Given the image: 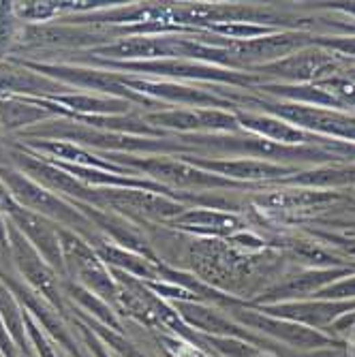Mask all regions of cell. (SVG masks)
<instances>
[{"mask_svg":"<svg viewBox=\"0 0 355 357\" xmlns=\"http://www.w3.org/2000/svg\"><path fill=\"white\" fill-rule=\"evenodd\" d=\"M0 180L5 182V186L11 192V197L15 199V204L20 208L41 214V216L58 222L60 227H64V229L69 227V231L82 236L86 242L94 240L96 236H101L96 231V227L86 218V214L75 204L62 199L60 195L41 186L39 182H35L26 174H22L20 169H15L13 165L0 167Z\"/></svg>","mask_w":355,"mask_h":357,"instance_id":"cell-1","label":"cell"},{"mask_svg":"<svg viewBox=\"0 0 355 357\" xmlns=\"http://www.w3.org/2000/svg\"><path fill=\"white\" fill-rule=\"evenodd\" d=\"M103 158H112V163L128 169V172H142L152 178L158 186L163 188H225L234 186L232 180H225L210 172H204L195 165H190L184 158H169V156H133V154H114L103 152Z\"/></svg>","mask_w":355,"mask_h":357,"instance_id":"cell-2","label":"cell"},{"mask_svg":"<svg viewBox=\"0 0 355 357\" xmlns=\"http://www.w3.org/2000/svg\"><path fill=\"white\" fill-rule=\"evenodd\" d=\"M60 246L64 270L80 287L88 289L96 298L118 300V284L114 282L107 266L82 236L60 227Z\"/></svg>","mask_w":355,"mask_h":357,"instance_id":"cell-3","label":"cell"},{"mask_svg":"<svg viewBox=\"0 0 355 357\" xmlns=\"http://www.w3.org/2000/svg\"><path fill=\"white\" fill-rule=\"evenodd\" d=\"M268 114L287 120L298 128L326 139H345L355 144V116L342 109L312 107L302 103H264Z\"/></svg>","mask_w":355,"mask_h":357,"instance_id":"cell-4","label":"cell"},{"mask_svg":"<svg viewBox=\"0 0 355 357\" xmlns=\"http://www.w3.org/2000/svg\"><path fill=\"white\" fill-rule=\"evenodd\" d=\"M9 255L20 272V276L26 280V284L39 294L43 300L54 304L56 308H62V294L58 284V274L45 259L35 250L24 234L9 220Z\"/></svg>","mask_w":355,"mask_h":357,"instance_id":"cell-5","label":"cell"},{"mask_svg":"<svg viewBox=\"0 0 355 357\" xmlns=\"http://www.w3.org/2000/svg\"><path fill=\"white\" fill-rule=\"evenodd\" d=\"M338 60L340 58L328 50L304 47L282 60L257 67V71H262L274 79H282L285 86L317 84L332 75H338Z\"/></svg>","mask_w":355,"mask_h":357,"instance_id":"cell-6","label":"cell"},{"mask_svg":"<svg viewBox=\"0 0 355 357\" xmlns=\"http://www.w3.org/2000/svg\"><path fill=\"white\" fill-rule=\"evenodd\" d=\"M312 43H315V37H310V35L280 30V32H276V35L244 41V43H234L232 41L227 47H225V52L229 54L232 60H238V62L272 64V62L292 56V54H296V52H300V50H304V47H308ZM264 64H259V67H264Z\"/></svg>","mask_w":355,"mask_h":357,"instance_id":"cell-7","label":"cell"},{"mask_svg":"<svg viewBox=\"0 0 355 357\" xmlns=\"http://www.w3.org/2000/svg\"><path fill=\"white\" fill-rule=\"evenodd\" d=\"M190 165H195L204 172H210L214 176H220L225 180H244V182H272V180H287L298 174L296 167L268 163V160L257 158H222V160H208V158H195V156H182Z\"/></svg>","mask_w":355,"mask_h":357,"instance_id":"cell-8","label":"cell"},{"mask_svg":"<svg viewBox=\"0 0 355 357\" xmlns=\"http://www.w3.org/2000/svg\"><path fill=\"white\" fill-rule=\"evenodd\" d=\"M152 124L176 128L184 133H238L240 122L236 114L220 109H167L160 114H150L146 118Z\"/></svg>","mask_w":355,"mask_h":357,"instance_id":"cell-9","label":"cell"},{"mask_svg":"<svg viewBox=\"0 0 355 357\" xmlns=\"http://www.w3.org/2000/svg\"><path fill=\"white\" fill-rule=\"evenodd\" d=\"M9 220L24 234V238L35 246V250L45 259V261L54 268L56 274L67 276L64 270V257H62V246H60V227L58 222L35 214L30 210L17 208Z\"/></svg>","mask_w":355,"mask_h":357,"instance_id":"cell-10","label":"cell"},{"mask_svg":"<svg viewBox=\"0 0 355 357\" xmlns=\"http://www.w3.org/2000/svg\"><path fill=\"white\" fill-rule=\"evenodd\" d=\"M56 118H71V114L50 99L32 96H0V128L5 131H26L37 124Z\"/></svg>","mask_w":355,"mask_h":357,"instance_id":"cell-11","label":"cell"},{"mask_svg":"<svg viewBox=\"0 0 355 357\" xmlns=\"http://www.w3.org/2000/svg\"><path fill=\"white\" fill-rule=\"evenodd\" d=\"M240 128H246L250 135L270 139L274 144H282V146H321V148H336V142L319 137L312 133H306L302 128L289 124L282 118H276L272 114H244L238 112L236 114Z\"/></svg>","mask_w":355,"mask_h":357,"instance_id":"cell-12","label":"cell"},{"mask_svg":"<svg viewBox=\"0 0 355 357\" xmlns=\"http://www.w3.org/2000/svg\"><path fill=\"white\" fill-rule=\"evenodd\" d=\"M75 88L50 79L32 71L15 60L0 62V96H32V99H47L56 94H69Z\"/></svg>","mask_w":355,"mask_h":357,"instance_id":"cell-13","label":"cell"},{"mask_svg":"<svg viewBox=\"0 0 355 357\" xmlns=\"http://www.w3.org/2000/svg\"><path fill=\"white\" fill-rule=\"evenodd\" d=\"M26 144L20 146L28 152H35L47 160H56V163H69L77 167H92V169H103L120 176H135L133 172H128L112 160H103V156L92 154L88 148H82L71 142H62V139H24Z\"/></svg>","mask_w":355,"mask_h":357,"instance_id":"cell-14","label":"cell"},{"mask_svg":"<svg viewBox=\"0 0 355 357\" xmlns=\"http://www.w3.org/2000/svg\"><path fill=\"white\" fill-rule=\"evenodd\" d=\"M122 84L126 88H131L133 92L142 94V96H156V99L163 101H172V103H180V105H190L197 109H212L222 105V101L214 94H208L206 90H197V88H188L176 82H148L142 77H131V75H120Z\"/></svg>","mask_w":355,"mask_h":357,"instance_id":"cell-15","label":"cell"},{"mask_svg":"<svg viewBox=\"0 0 355 357\" xmlns=\"http://www.w3.org/2000/svg\"><path fill=\"white\" fill-rule=\"evenodd\" d=\"M252 204L262 210H280V212H294V210H306L312 206H321L334 202L336 195L315 188H300V186H287V188H274V190H259L252 192Z\"/></svg>","mask_w":355,"mask_h":357,"instance_id":"cell-16","label":"cell"},{"mask_svg":"<svg viewBox=\"0 0 355 357\" xmlns=\"http://www.w3.org/2000/svg\"><path fill=\"white\" fill-rule=\"evenodd\" d=\"M172 225L180 227V229H190L199 234H212V236H229L242 234L246 229V222L229 212H220L214 208H195V210H184L178 218L172 220Z\"/></svg>","mask_w":355,"mask_h":357,"instance_id":"cell-17","label":"cell"},{"mask_svg":"<svg viewBox=\"0 0 355 357\" xmlns=\"http://www.w3.org/2000/svg\"><path fill=\"white\" fill-rule=\"evenodd\" d=\"M250 326L255 328H262L266 332H272L274 336L282 338L285 342L294 344V347H321V344H328L330 340L326 336H321L319 332L306 330L298 323L292 321H278V319H266L259 314H246L244 317Z\"/></svg>","mask_w":355,"mask_h":357,"instance_id":"cell-18","label":"cell"},{"mask_svg":"<svg viewBox=\"0 0 355 357\" xmlns=\"http://www.w3.org/2000/svg\"><path fill=\"white\" fill-rule=\"evenodd\" d=\"M355 304H345V302H315V304H282V306H272L270 312L278 317H287L294 321L310 323V326H324V323L332 321L334 317L347 312Z\"/></svg>","mask_w":355,"mask_h":357,"instance_id":"cell-19","label":"cell"},{"mask_svg":"<svg viewBox=\"0 0 355 357\" xmlns=\"http://www.w3.org/2000/svg\"><path fill=\"white\" fill-rule=\"evenodd\" d=\"M287 186H300V188H332L355 184V167H319L312 172H302L292 178L282 180Z\"/></svg>","mask_w":355,"mask_h":357,"instance_id":"cell-20","label":"cell"},{"mask_svg":"<svg viewBox=\"0 0 355 357\" xmlns=\"http://www.w3.org/2000/svg\"><path fill=\"white\" fill-rule=\"evenodd\" d=\"M0 321L5 323L7 328V334L11 336V340L24 349L26 353H30L28 349V330H26V314H22L20 306H17V300L11 291L0 284Z\"/></svg>","mask_w":355,"mask_h":357,"instance_id":"cell-21","label":"cell"},{"mask_svg":"<svg viewBox=\"0 0 355 357\" xmlns=\"http://www.w3.org/2000/svg\"><path fill=\"white\" fill-rule=\"evenodd\" d=\"M342 272H332V270H326V272H308L304 276H296L289 282H285L282 287H278L274 291L272 298H302V296H315L317 291H321L324 287L332 284L334 278H338Z\"/></svg>","mask_w":355,"mask_h":357,"instance_id":"cell-22","label":"cell"},{"mask_svg":"<svg viewBox=\"0 0 355 357\" xmlns=\"http://www.w3.org/2000/svg\"><path fill=\"white\" fill-rule=\"evenodd\" d=\"M292 248L296 250L298 257H302L304 261H308L312 266H324V268L342 266L340 257L328 252V248L321 246V244H315V242H294Z\"/></svg>","mask_w":355,"mask_h":357,"instance_id":"cell-23","label":"cell"},{"mask_svg":"<svg viewBox=\"0 0 355 357\" xmlns=\"http://www.w3.org/2000/svg\"><path fill=\"white\" fill-rule=\"evenodd\" d=\"M315 86H319V88H324L326 92H330L342 107L355 109V82L353 79L342 77L338 73V75H332V77H328L324 82H317Z\"/></svg>","mask_w":355,"mask_h":357,"instance_id":"cell-24","label":"cell"},{"mask_svg":"<svg viewBox=\"0 0 355 357\" xmlns=\"http://www.w3.org/2000/svg\"><path fill=\"white\" fill-rule=\"evenodd\" d=\"M67 291H69V296H71L73 300H77L82 306H86L88 310H92V312H94L96 317H99L103 323H109V326H116V321H114V317H112L109 308H107L103 302L96 300V296H92L88 289H84V287H80V284H75V282H69V284H67Z\"/></svg>","mask_w":355,"mask_h":357,"instance_id":"cell-25","label":"cell"},{"mask_svg":"<svg viewBox=\"0 0 355 357\" xmlns=\"http://www.w3.org/2000/svg\"><path fill=\"white\" fill-rule=\"evenodd\" d=\"M315 298H319V300H347V298L351 300V298H355V276L342 278L334 284L324 287L321 291H317Z\"/></svg>","mask_w":355,"mask_h":357,"instance_id":"cell-26","label":"cell"},{"mask_svg":"<svg viewBox=\"0 0 355 357\" xmlns=\"http://www.w3.org/2000/svg\"><path fill=\"white\" fill-rule=\"evenodd\" d=\"M315 43L330 50L332 54H336L338 58L340 56H349V58H355V35L353 37H334V39H328V37H315Z\"/></svg>","mask_w":355,"mask_h":357,"instance_id":"cell-27","label":"cell"},{"mask_svg":"<svg viewBox=\"0 0 355 357\" xmlns=\"http://www.w3.org/2000/svg\"><path fill=\"white\" fill-rule=\"evenodd\" d=\"M26 330H28V336H30L32 344H35L39 357H56V355H54V349L47 344L45 336L41 334V330L37 328V323L32 321L30 317H26Z\"/></svg>","mask_w":355,"mask_h":357,"instance_id":"cell-28","label":"cell"},{"mask_svg":"<svg viewBox=\"0 0 355 357\" xmlns=\"http://www.w3.org/2000/svg\"><path fill=\"white\" fill-rule=\"evenodd\" d=\"M17 208H20V206H17V204H15V199L11 197L9 188L5 186V182H3V180H0V214L9 218Z\"/></svg>","mask_w":355,"mask_h":357,"instance_id":"cell-29","label":"cell"},{"mask_svg":"<svg viewBox=\"0 0 355 357\" xmlns=\"http://www.w3.org/2000/svg\"><path fill=\"white\" fill-rule=\"evenodd\" d=\"M338 9H342V11H347V13L355 15V3H349V5H340Z\"/></svg>","mask_w":355,"mask_h":357,"instance_id":"cell-30","label":"cell"},{"mask_svg":"<svg viewBox=\"0 0 355 357\" xmlns=\"http://www.w3.org/2000/svg\"><path fill=\"white\" fill-rule=\"evenodd\" d=\"M340 28H345L347 32H355V26H345V24H340Z\"/></svg>","mask_w":355,"mask_h":357,"instance_id":"cell-31","label":"cell"},{"mask_svg":"<svg viewBox=\"0 0 355 357\" xmlns=\"http://www.w3.org/2000/svg\"><path fill=\"white\" fill-rule=\"evenodd\" d=\"M0 357H3V355H0Z\"/></svg>","mask_w":355,"mask_h":357,"instance_id":"cell-32","label":"cell"}]
</instances>
